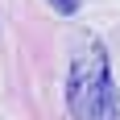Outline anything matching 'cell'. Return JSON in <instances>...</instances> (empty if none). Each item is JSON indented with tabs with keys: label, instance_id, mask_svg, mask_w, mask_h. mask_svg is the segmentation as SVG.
Wrapping results in <instances>:
<instances>
[{
	"label": "cell",
	"instance_id": "1",
	"mask_svg": "<svg viewBox=\"0 0 120 120\" xmlns=\"http://www.w3.org/2000/svg\"><path fill=\"white\" fill-rule=\"evenodd\" d=\"M66 112L75 120H120L112 62H108V50L95 37H87L83 50L71 58V71H66Z\"/></svg>",
	"mask_w": 120,
	"mask_h": 120
},
{
	"label": "cell",
	"instance_id": "2",
	"mask_svg": "<svg viewBox=\"0 0 120 120\" xmlns=\"http://www.w3.org/2000/svg\"><path fill=\"white\" fill-rule=\"evenodd\" d=\"M54 4V12H62V17H75L79 12V0H50Z\"/></svg>",
	"mask_w": 120,
	"mask_h": 120
}]
</instances>
